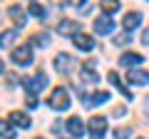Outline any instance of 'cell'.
Here are the masks:
<instances>
[{"mask_svg": "<svg viewBox=\"0 0 149 139\" xmlns=\"http://www.w3.org/2000/svg\"><path fill=\"white\" fill-rule=\"evenodd\" d=\"M107 80H109V82H112V85L117 87V90H119V92H122V95H124V97H127V99H132V92H129V90H127V87H124V82H122V80H119V75H117V72H114V70H112L109 75H107Z\"/></svg>", "mask_w": 149, "mask_h": 139, "instance_id": "cell-15", "label": "cell"}, {"mask_svg": "<svg viewBox=\"0 0 149 139\" xmlns=\"http://www.w3.org/2000/svg\"><path fill=\"white\" fill-rule=\"evenodd\" d=\"M0 139H15V129L8 119H0Z\"/></svg>", "mask_w": 149, "mask_h": 139, "instance_id": "cell-18", "label": "cell"}, {"mask_svg": "<svg viewBox=\"0 0 149 139\" xmlns=\"http://www.w3.org/2000/svg\"><path fill=\"white\" fill-rule=\"evenodd\" d=\"M114 42H117V45H122V47H124V45H129V42H132V38H129V35H119V38L114 40Z\"/></svg>", "mask_w": 149, "mask_h": 139, "instance_id": "cell-24", "label": "cell"}, {"mask_svg": "<svg viewBox=\"0 0 149 139\" xmlns=\"http://www.w3.org/2000/svg\"><path fill=\"white\" fill-rule=\"evenodd\" d=\"M67 132L72 134L74 139H80L82 134H85V124H82V119L80 117H70L67 119Z\"/></svg>", "mask_w": 149, "mask_h": 139, "instance_id": "cell-12", "label": "cell"}, {"mask_svg": "<svg viewBox=\"0 0 149 139\" xmlns=\"http://www.w3.org/2000/svg\"><path fill=\"white\" fill-rule=\"evenodd\" d=\"M112 30H114V22H112V17L102 15V17H97V20H95V32H97V35H109Z\"/></svg>", "mask_w": 149, "mask_h": 139, "instance_id": "cell-8", "label": "cell"}, {"mask_svg": "<svg viewBox=\"0 0 149 139\" xmlns=\"http://www.w3.org/2000/svg\"><path fill=\"white\" fill-rule=\"evenodd\" d=\"M8 13H10V20L15 22V27H22L27 22V15H25V10H22L20 5H10V10H8Z\"/></svg>", "mask_w": 149, "mask_h": 139, "instance_id": "cell-13", "label": "cell"}, {"mask_svg": "<svg viewBox=\"0 0 149 139\" xmlns=\"http://www.w3.org/2000/svg\"><path fill=\"white\" fill-rule=\"evenodd\" d=\"M142 62H144V57H142V55H137V52H124L122 57H119V65L132 67V70H134V65H142Z\"/></svg>", "mask_w": 149, "mask_h": 139, "instance_id": "cell-14", "label": "cell"}, {"mask_svg": "<svg viewBox=\"0 0 149 139\" xmlns=\"http://www.w3.org/2000/svg\"><path fill=\"white\" fill-rule=\"evenodd\" d=\"M87 124H90V137L92 139H102L104 137V132H107V119L104 117H92Z\"/></svg>", "mask_w": 149, "mask_h": 139, "instance_id": "cell-4", "label": "cell"}, {"mask_svg": "<svg viewBox=\"0 0 149 139\" xmlns=\"http://www.w3.org/2000/svg\"><path fill=\"white\" fill-rule=\"evenodd\" d=\"M20 82H22V87L27 90V95H37V92H42L45 87H47V75L37 70L32 77H22Z\"/></svg>", "mask_w": 149, "mask_h": 139, "instance_id": "cell-1", "label": "cell"}, {"mask_svg": "<svg viewBox=\"0 0 149 139\" xmlns=\"http://www.w3.org/2000/svg\"><path fill=\"white\" fill-rule=\"evenodd\" d=\"M82 77H85V82H100V77H97V72H95V62H92V60H87V62L82 65Z\"/></svg>", "mask_w": 149, "mask_h": 139, "instance_id": "cell-16", "label": "cell"}, {"mask_svg": "<svg viewBox=\"0 0 149 139\" xmlns=\"http://www.w3.org/2000/svg\"><path fill=\"white\" fill-rule=\"evenodd\" d=\"M100 8L107 13V17H109L112 13H117V10H119V0H102V3H100Z\"/></svg>", "mask_w": 149, "mask_h": 139, "instance_id": "cell-20", "label": "cell"}, {"mask_svg": "<svg viewBox=\"0 0 149 139\" xmlns=\"http://www.w3.org/2000/svg\"><path fill=\"white\" fill-rule=\"evenodd\" d=\"M57 32H60V35H72V38H74V35H80V22H74V20H60L57 22Z\"/></svg>", "mask_w": 149, "mask_h": 139, "instance_id": "cell-6", "label": "cell"}, {"mask_svg": "<svg viewBox=\"0 0 149 139\" xmlns=\"http://www.w3.org/2000/svg\"><path fill=\"white\" fill-rule=\"evenodd\" d=\"M74 47L82 50V52H90V50H95V40L85 32H80V35H74Z\"/></svg>", "mask_w": 149, "mask_h": 139, "instance_id": "cell-10", "label": "cell"}, {"mask_svg": "<svg viewBox=\"0 0 149 139\" xmlns=\"http://www.w3.org/2000/svg\"><path fill=\"white\" fill-rule=\"evenodd\" d=\"M13 62L17 65V67H27V65H32V47L30 45H20V47L13 50Z\"/></svg>", "mask_w": 149, "mask_h": 139, "instance_id": "cell-3", "label": "cell"}, {"mask_svg": "<svg viewBox=\"0 0 149 139\" xmlns=\"http://www.w3.org/2000/svg\"><path fill=\"white\" fill-rule=\"evenodd\" d=\"M37 139H40V137H37Z\"/></svg>", "mask_w": 149, "mask_h": 139, "instance_id": "cell-29", "label": "cell"}, {"mask_svg": "<svg viewBox=\"0 0 149 139\" xmlns=\"http://www.w3.org/2000/svg\"><path fill=\"white\" fill-rule=\"evenodd\" d=\"M127 80L132 82V85H137V87H144V85H149V72H144V70H129V75H127Z\"/></svg>", "mask_w": 149, "mask_h": 139, "instance_id": "cell-7", "label": "cell"}, {"mask_svg": "<svg viewBox=\"0 0 149 139\" xmlns=\"http://www.w3.org/2000/svg\"><path fill=\"white\" fill-rule=\"evenodd\" d=\"M132 134V127H117L114 129V139H127Z\"/></svg>", "mask_w": 149, "mask_h": 139, "instance_id": "cell-23", "label": "cell"}, {"mask_svg": "<svg viewBox=\"0 0 149 139\" xmlns=\"http://www.w3.org/2000/svg\"><path fill=\"white\" fill-rule=\"evenodd\" d=\"M25 102H27V107H30V109H35V107H37V99H35V95H27V99H25Z\"/></svg>", "mask_w": 149, "mask_h": 139, "instance_id": "cell-25", "label": "cell"}, {"mask_svg": "<svg viewBox=\"0 0 149 139\" xmlns=\"http://www.w3.org/2000/svg\"><path fill=\"white\" fill-rule=\"evenodd\" d=\"M55 67H57L60 75H70V72L74 70V60L70 57L67 52H60L57 57H55Z\"/></svg>", "mask_w": 149, "mask_h": 139, "instance_id": "cell-5", "label": "cell"}, {"mask_svg": "<svg viewBox=\"0 0 149 139\" xmlns=\"http://www.w3.org/2000/svg\"><path fill=\"white\" fill-rule=\"evenodd\" d=\"M50 107L52 109H60V112H65V109L70 107V95L65 87H55L52 95H50Z\"/></svg>", "mask_w": 149, "mask_h": 139, "instance_id": "cell-2", "label": "cell"}, {"mask_svg": "<svg viewBox=\"0 0 149 139\" xmlns=\"http://www.w3.org/2000/svg\"><path fill=\"white\" fill-rule=\"evenodd\" d=\"M139 22H142V13H127L124 20H122V27L124 30H134Z\"/></svg>", "mask_w": 149, "mask_h": 139, "instance_id": "cell-17", "label": "cell"}, {"mask_svg": "<svg viewBox=\"0 0 149 139\" xmlns=\"http://www.w3.org/2000/svg\"><path fill=\"white\" fill-rule=\"evenodd\" d=\"M10 124H15V127H20V129H30V124H32V119L27 117L25 112H10Z\"/></svg>", "mask_w": 149, "mask_h": 139, "instance_id": "cell-11", "label": "cell"}, {"mask_svg": "<svg viewBox=\"0 0 149 139\" xmlns=\"http://www.w3.org/2000/svg\"><path fill=\"white\" fill-rule=\"evenodd\" d=\"M32 45H37V47H45V45H47V35H45V32H37V35H32Z\"/></svg>", "mask_w": 149, "mask_h": 139, "instance_id": "cell-22", "label": "cell"}, {"mask_svg": "<svg viewBox=\"0 0 149 139\" xmlns=\"http://www.w3.org/2000/svg\"><path fill=\"white\" fill-rule=\"evenodd\" d=\"M82 99H85V107H97V104H102V102L109 99V92H95V95H82Z\"/></svg>", "mask_w": 149, "mask_h": 139, "instance_id": "cell-9", "label": "cell"}, {"mask_svg": "<svg viewBox=\"0 0 149 139\" xmlns=\"http://www.w3.org/2000/svg\"><path fill=\"white\" fill-rule=\"evenodd\" d=\"M82 3H85V0H67L65 5H82Z\"/></svg>", "mask_w": 149, "mask_h": 139, "instance_id": "cell-26", "label": "cell"}, {"mask_svg": "<svg viewBox=\"0 0 149 139\" xmlns=\"http://www.w3.org/2000/svg\"><path fill=\"white\" fill-rule=\"evenodd\" d=\"M0 72H3V60H0Z\"/></svg>", "mask_w": 149, "mask_h": 139, "instance_id": "cell-28", "label": "cell"}, {"mask_svg": "<svg viewBox=\"0 0 149 139\" xmlns=\"http://www.w3.org/2000/svg\"><path fill=\"white\" fill-rule=\"evenodd\" d=\"M30 15L32 17H45V8L40 5V3H32L30 5Z\"/></svg>", "mask_w": 149, "mask_h": 139, "instance_id": "cell-21", "label": "cell"}, {"mask_svg": "<svg viewBox=\"0 0 149 139\" xmlns=\"http://www.w3.org/2000/svg\"><path fill=\"white\" fill-rule=\"evenodd\" d=\"M15 38H17V30H15V27H13V30H5V32H0V47H8V45H10Z\"/></svg>", "mask_w": 149, "mask_h": 139, "instance_id": "cell-19", "label": "cell"}, {"mask_svg": "<svg viewBox=\"0 0 149 139\" xmlns=\"http://www.w3.org/2000/svg\"><path fill=\"white\" fill-rule=\"evenodd\" d=\"M142 40H144V45H149V32H144V35H142Z\"/></svg>", "mask_w": 149, "mask_h": 139, "instance_id": "cell-27", "label": "cell"}]
</instances>
